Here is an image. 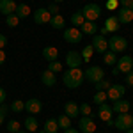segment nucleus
Masks as SVG:
<instances>
[{
    "label": "nucleus",
    "mask_w": 133,
    "mask_h": 133,
    "mask_svg": "<svg viewBox=\"0 0 133 133\" xmlns=\"http://www.w3.org/2000/svg\"><path fill=\"white\" fill-rule=\"evenodd\" d=\"M131 115H133V114H131Z\"/></svg>",
    "instance_id": "obj_54"
},
{
    "label": "nucleus",
    "mask_w": 133,
    "mask_h": 133,
    "mask_svg": "<svg viewBox=\"0 0 133 133\" xmlns=\"http://www.w3.org/2000/svg\"><path fill=\"white\" fill-rule=\"evenodd\" d=\"M115 68L119 69L121 73H130L133 69V59L130 57V55H123L121 59H117V62H115Z\"/></svg>",
    "instance_id": "obj_9"
},
{
    "label": "nucleus",
    "mask_w": 133,
    "mask_h": 133,
    "mask_svg": "<svg viewBox=\"0 0 133 133\" xmlns=\"http://www.w3.org/2000/svg\"><path fill=\"white\" fill-rule=\"evenodd\" d=\"M23 126H25V130H27L29 133H32V131H37V121H36V117H34V115H29V117L25 119Z\"/></svg>",
    "instance_id": "obj_27"
},
{
    "label": "nucleus",
    "mask_w": 133,
    "mask_h": 133,
    "mask_svg": "<svg viewBox=\"0 0 133 133\" xmlns=\"http://www.w3.org/2000/svg\"><path fill=\"white\" fill-rule=\"evenodd\" d=\"M14 14H16L20 20L29 18V14H30V7H29L27 4H18V5H16V11H14Z\"/></svg>",
    "instance_id": "obj_25"
},
{
    "label": "nucleus",
    "mask_w": 133,
    "mask_h": 133,
    "mask_svg": "<svg viewBox=\"0 0 133 133\" xmlns=\"http://www.w3.org/2000/svg\"><path fill=\"white\" fill-rule=\"evenodd\" d=\"M16 2L14 0H0V12L4 16H9V14H14L16 11Z\"/></svg>",
    "instance_id": "obj_16"
},
{
    "label": "nucleus",
    "mask_w": 133,
    "mask_h": 133,
    "mask_svg": "<svg viewBox=\"0 0 133 133\" xmlns=\"http://www.w3.org/2000/svg\"><path fill=\"white\" fill-rule=\"evenodd\" d=\"M105 7H107L108 11H115L117 7H119V0H107Z\"/></svg>",
    "instance_id": "obj_38"
},
{
    "label": "nucleus",
    "mask_w": 133,
    "mask_h": 133,
    "mask_svg": "<svg viewBox=\"0 0 133 133\" xmlns=\"http://www.w3.org/2000/svg\"><path fill=\"white\" fill-rule=\"evenodd\" d=\"M43 59L48 62H53L59 59V50L55 48V46H46V48H43Z\"/></svg>",
    "instance_id": "obj_20"
},
{
    "label": "nucleus",
    "mask_w": 133,
    "mask_h": 133,
    "mask_svg": "<svg viewBox=\"0 0 133 133\" xmlns=\"http://www.w3.org/2000/svg\"><path fill=\"white\" fill-rule=\"evenodd\" d=\"M46 9L50 11V14H51V16H55V14H59V5H57V4H53V2H51V4L48 5V7H46Z\"/></svg>",
    "instance_id": "obj_39"
},
{
    "label": "nucleus",
    "mask_w": 133,
    "mask_h": 133,
    "mask_svg": "<svg viewBox=\"0 0 133 133\" xmlns=\"http://www.w3.org/2000/svg\"><path fill=\"white\" fill-rule=\"evenodd\" d=\"M92 51H94V48H92L91 44H87V46H85V48H83V50L80 51V55H82L83 62H89V61H91V57H92Z\"/></svg>",
    "instance_id": "obj_31"
},
{
    "label": "nucleus",
    "mask_w": 133,
    "mask_h": 133,
    "mask_svg": "<svg viewBox=\"0 0 133 133\" xmlns=\"http://www.w3.org/2000/svg\"><path fill=\"white\" fill-rule=\"evenodd\" d=\"M82 16L87 21H96L101 16V7L98 4H85V7L82 9Z\"/></svg>",
    "instance_id": "obj_3"
},
{
    "label": "nucleus",
    "mask_w": 133,
    "mask_h": 133,
    "mask_svg": "<svg viewBox=\"0 0 133 133\" xmlns=\"http://www.w3.org/2000/svg\"><path fill=\"white\" fill-rule=\"evenodd\" d=\"M107 91H96V96H94V103L96 105H101V103H107Z\"/></svg>",
    "instance_id": "obj_32"
},
{
    "label": "nucleus",
    "mask_w": 133,
    "mask_h": 133,
    "mask_svg": "<svg viewBox=\"0 0 133 133\" xmlns=\"http://www.w3.org/2000/svg\"><path fill=\"white\" fill-rule=\"evenodd\" d=\"M99 107V110H98V117L101 119V121H110L114 117V110H112V107L110 105H107V103H101V105H98Z\"/></svg>",
    "instance_id": "obj_15"
},
{
    "label": "nucleus",
    "mask_w": 133,
    "mask_h": 133,
    "mask_svg": "<svg viewBox=\"0 0 133 133\" xmlns=\"http://www.w3.org/2000/svg\"><path fill=\"white\" fill-rule=\"evenodd\" d=\"M82 55H80V51H68L66 53V64H68V68H80L82 66Z\"/></svg>",
    "instance_id": "obj_11"
},
{
    "label": "nucleus",
    "mask_w": 133,
    "mask_h": 133,
    "mask_svg": "<svg viewBox=\"0 0 133 133\" xmlns=\"http://www.w3.org/2000/svg\"><path fill=\"white\" fill-rule=\"evenodd\" d=\"M126 82H128V85H131V87H133V71L126 73Z\"/></svg>",
    "instance_id": "obj_41"
},
{
    "label": "nucleus",
    "mask_w": 133,
    "mask_h": 133,
    "mask_svg": "<svg viewBox=\"0 0 133 133\" xmlns=\"http://www.w3.org/2000/svg\"><path fill=\"white\" fill-rule=\"evenodd\" d=\"M57 124H59V130H64V131H66V130L71 128V119H69L66 114H62L61 117L57 119Z\"/></svg>",
    "instance_id": "obj_28"
},
{
    "label": "nucleus",
    "mask_w": 133,
    "mask_h": 133,
    "mask_svg": "<svg viewBox=\"0 0 133 133\" xmlns=\"http://www.w3.org/2000/svg\"><path fill=\"white\" fill-rule=\"evenodd\" d=\"M50 20H51V14H50V11L46 9V7H41V9L34 11V21H36L37 25L50 23Z\"/></svg>",
    "instance_id": "obj_12"
},
{
    "label": "nucleus",
    "mask_w": 133,
    "mask_h": 133,
    "mask_svg": "<svg viewBox=\"0 0 133 133\" xmlns=\"http://www.w3.org/2000/svg\"><path fill=\"white\" fill-rule=\"evenodd\" d=\"M110 85H112V83H110V82H107L105 78H103V80H99V82H96V83H94L96 91H107V89H108Z\"/></svg>",
    "instance_id": "obj_35"
},
{
    "label": "nucleus",
    "mask_w": 133,
    "mask_h": 133,
    "mask_svg": "<svg viewBox=\"0 0 133 133\" xmlns=\"http://www.w3.org/2000/svg\"><path fill=\"white\" fill-rule=\"evenodd\" d=\"M105 29L108 32H117L119 29H121V23H119V20H117V16H108L107 20H105V25H103Z\"/></svg>",
    "instance_id": "obj_21"
},
{
    "label": "nucleus",
    "mask_w": 133,
    "mask_h": 133,
    "mask_svg": "<svg viewBox=\"0 0 133 133\" xmlns=\"http://www.w3.org/2000/svg\"><path fill=\"white\" fill-rule=\"evenodd\" d=\"M16 133H29V131H16Z\"/></svg>",
    "instance_id": "obj_51"
},
{
    "label": "nucleus",
    "mask_w": 133,
    "mask_h": 133,
    "mask_svg": "<svg viewBox=\"0 0 133 133\" xmlns=\"http://www.w3.org/2000/svg\"><path fill=\"white\" fill-rule=\"evenodd\" d=\"M114 126L117 128V130H121V131H126V130H130L133 128V115L131 114H119L117 115V119L114 121Z\"/></svg>",
    "instance_id": "obj_4"
},
{
    "label": "nucleus",
    "mask_w": 133,
    "mask_h": 133,
    "mask_svg": "<svg viewBox=\"0 0 133 133\" xmlns=\"http://www.w3.org/2000/svg\"><path fill=\"white\" fill-rule=\"evenodd\" d=\"M83 37V34L80 32V29L76 27H69V29H64V41L66 43H71V44H76L80 43Z\"/></svg>",
    "instance_id": "obj_6"
},
{
    "label": "nucleus",
    "mask_w": 133,
    "mask_h": 133,
    "mask_svg": "<svg viewBox=\"0 0 133 133\" xmlns=\"http://www.w3.org/2000/svg\"><path fill=\"white\" fill-rule=\"evenodd\" d=\"M80 32L82 34H87V36H96V32H98V25H96V21H83L82 25H80Z\"/></svg>",
    "instance_id": "obj_19"
},
{
    "label": "nucleus",
    "mask_w": 133,
    "mask_h": 133,
    "mask_svg": "<svg viewBox=\"0 0 133 133\" xmlns=\"http://www.w3.org/2000/svg\"><path fill=\"white\" fill-rule=\"evenodd\" d=\"M64 114L69 117V119H75L80 115V105H76L75 101H68L64 105Z\"/></svg>",
    "instance_id": "obj_17"
},
{
    "label": "nucleus",
    "mask_w": 133,
    "mask_h": 133,
    "mask_svg": "<svg viewBox=\"0 0 133 133\" xmlns=\"http://www.w3.org/2000/svg\"><path fill=\"white\" fill-rule=\"evenodd\" d=\"M5 98H7V94H5V91H4V89L0 87V105L5 101Z\"/></svg>",
    "instance_id": "obj_43"
},
{
    "label": "nucleus",
    "mask_w": 133,
    "mask_h": 133,
    "mask_svg": "<svg viewBox=\"0 0 133 133\" xmlns=\"http://www.w3.org/2000/svg\"><path fill=\"white\" fill-rule=\"evenodd\" d=\"M4 121H5V114L0 110V124H4Z\"/></svg>",
    "instance_id": "obj_46"
},
{
    "label": "nucleus",
    "mask_w": 133,
    "mask_h": 133,
    "mask_svg": "<svg viewBox=\"0 0 133 133\" xmlns=\"http://www.w3.org/2000/svg\"><path fill=\"white\" fill-rule=\"evenodd\" d=\"M25 110L30 115H36V114H39L43 110V103L37 98H30L29 101H25Z\"/></svg>",
    "instance_id": "obj_13"
},
{
    "label": "nucleus",
    "mask_w": 133,
    "mask_h": 133,
    "mask_svg": "<svg viewBox=\"0 0 133 133\" xmlns=\"http://www.w3.org/2000/svg\"><path fill=\"white\" fill-rule=\"evenodd\" d=\"M117 20L121 25H128V23H131L133 21V11L128 9V7H121V9L117 11Z\"/></svg>",
    "instance_id": "obj_14"
},
{
    "label": "nucleus",
    "mask_w": 133,
    "mask_h": 133,
    "mask_svg": "<svg viewBox=\"0 0 133 133\" xmlns=\"http://www.w3.org/2000/svg\"><path fill=\"white\" fill-rule=\"evenodd\" d=\"M108 34H110V32L107 30L105 27H101V29H99V36H103V37H105V36H108Z\"/></svg>",
    "instance_id": "obj_45"
},
{
    "label": "nucleus",
    "mask_w": 133,
    "mask_h": 133,
    "mask_svg": "<svg viewBox=\"0 0 133 133\" xmlns=\"http://www.w3.org/2000/svg\"><path fill=\"white\" fill-rule=\"evenodd\" d=\"M61 2H64V0H53V4H61Z\"/></svg>",
    "instance_id": "obj_49"
},
{
    "label": "nucleus",
    "mask_w": 133,
    "mask_h": 133,
    "mask_svg": "<svg viewBox=\"0 0 133 133\" xmlns=\"http://www.w3.org/2000/svg\"><path fill=\"white\" fill-rule=\"evenodd\" d=\"M83 80H85V75L80 68H69L62 75V82L68 89H78L83 83Z\"/></svg>",
    "instance_id": "obj_1"
},
{
    "label": "nucleus",
    "mask_w": 133,
    "mask_h": 133,
    "mask_svg": "<svg viewBox=\"0 0 133 133\" xmlns=\"http://www.w3.org/2000/svg\"><path fill=\"white\" fill-rule=\"evenodd\" d=\"M4 62H5V51H4V50H0V66H2Z\"/></svg>",
    "instance_id": "obj_44"
},
{
    "label": "nucleus",
    "mask_w": 133,
    "mask_h": 133,
    "mask_svg": "<svg viewBox=\"0 0 133 133\" xmlns=\"http://www.w3.org/2000/svg\"><path fill=\"white\" fill-rule=\"evenodd\" d=\"M85 18L82 16V11H76V12H73L71 14V25L73 27H76V29H80V25H82Z\"/></svg>",
    "instance_id": "obj_29"
},
{
    "label": "nucleus",
    "mask_w": 133,
    "mask_h": 133,
    "mask_svg": "<svg viewBox=\"0 0 133 133\" xmlns=\"http://www.w3.org/2000/svg\"><path fill=\"white\" fill-rule=\"evenodd\" d=\"M20 126H21V124L18 123V121H14V119H12V121H9V123H7V131H9V133L20 131Z\"/></svg>",
    "instance_id": "obj_34"
},
{
    "label": "nucleus",
    "mask_w": 133,
    "mask_h": 133,
    "mask_svg": "<svg viewBox=\"0 0 133 133\" xmlns=\"http://www.w3.org/2000/svg\"><path fill=\"white\" fill-rule=\"evenodd\" d=\"M91 46L94 48V51H98V53H105V51L108 50V39L103 37V36H94V37H92Z\"/></svg>",
    "instance_id": "obj_10"
},
{
    "label": "nucleus",
    "mask_w": 133,
    "mask_h": 133,
    "mask_svg": "<svg viewBox=\"0 0 133 133\" xmlns=\"http://www.w3.org/2000/svg\"><path fill=\"white\" fill-rule=\"evenodd\" d=\"M108 50L114 53H124L128 50V39L123 36H112L108 39Z\"/></svg>",
    "instance_id": "obj_2"
},
{
    "label": "nucleus",
    "mask_w": 133,
    "mask_h": 133,
    "mask_svg": "<svg viewBox=\"0 0 133 133\" xmlns=\"http://www.w3.org/2000/svg\"><path fill=\"white\" fill-rule=\"evenodd\" d=\"M131 71H133V69H131Z\"/></svg>",
    "instance_id": "obj_53"
},
{
    "label": "nucleus",
    "mask_w": 133,
    "mask_h": 133,
    "mask_svg": "<svg viewBox=\"0 0 133 133\" xmlns=\"http://www.w3.org/2000/svg\"><path fill=\"white\" fill-rule=\"evenodd\" d=\"M11 112H14V114H20L25 110V101H21V99H14V101L11 103Z\"/></svg>",
    "instance_id": "obj_30"
},
{
    "label": "nucleus",
    "mask_w": 133,
    "mask_h": 133,
    "mask_svg": "<svg viewBox=\"0 0 133 133\" xmlns=\"http://www.w3.org/2000/svg\"><path fill=\"white\" fill-rule=\"evenodd\" d=\"M83 75H85V80H89L92 83H96V82H99V80L105 78V71H103V68H99V66H89Z\"/></svg>",
    "instance_id": "obj_5"
},
{
    "label": "nucleus",
    "mask_w": 133,
    "mask_h": 133,
    "mask_svg": "<svg viewBox=\"0 0 133 133\" xmlns=\"http://www.w3.org/2000/svg\"><path fill=\"white\" fill-rule=\"evenodd\" d=\"M103 62L107 64V66H115V62H117V53H114V51L107 50L105 53H103Z\"/></svg>",
    "instance_id": "obj_26"
},
{
    "label": "nucleus",
    "mask_w": 133,
    "mask_h": 133,
    "mask_svg": "<svg viewBox=\"0 0 133 133\" xmlns=\"http://www.w3.org/2000/svg\"><path fill=\"white\" fill-rule=\"evenodd\" d=\"M131 2L133 0H119V5H121V7H130Z\"/></svg>",
    "instance_id": "obj_42"
},
{
    "label": "nucleus",
    "mask_w": 133,
    "mask_h": 133,
    "mask_svg": "<svg viewBox=\"0 0 133 133\" xmlns=\"http://www.w3.org/2000/svg\"><path fill=\"white\" fill-rule=\"evenodd\" d=\"M7 44V37L4 34H0V50H4V46Z\"/></svg>",
    "instance_id": "obj_40"
},
{
    "label": "nucleus",
    "mask_w": 133,
    "mask_h": 133,
    "mask_svg": "<svg viewBox=\"0 0 133 133\" xmlns=\"http://www.w3.org/2000/svg\"><path fill=\"white\" fill-rule=\"evenodd\" d=\"M43 131H44V133H57V131H59L57 119H46V123L43 124Z\"/></svg>",
    "instance_id": "obj_24"
},
{
    "label": "nucleus",
    "mask_w": 133,
    "mask_h": 133,
    "mask_svg": "<svg viewBox=\"0 0 133 133\" xmlns=\"http://www.w3.org/2000/svg\"><path fill=\"white\" fill-rule=\"evenodd\" d=\"M5 23H7V27L14 29V27H18V23H20V18H18L16 14H9V16H5Z\"/></svg>",
    "instance_id": "obj_33"
},
{
    "label": "nucleus",
    "mask_w": 133,
    "mask_h": 133,
    "mask_svg": "<svg viewBox=\"0 0 133 133\" xmlns=\"http://www.w3.org/2000/svg\"><path fill=\"white\" fill-rule=\"evenodd\" d=\"M41 133H44V131H41Z\"/></svg>",
    "instance_id": "obj_52"
},
{
    "label": "nucleus",
    "mask_w": 133,
    "mask_h": 133,
    "mask_svg": "<svg viewBox=\"0 0 133 133\" xmlns=\"http://www.w3.org/2000/svg\"><path fill=\"white\" fill-rule=\"evenodd\" d=\"M124 91H126V87H124V85H121V83H114V85H110V87L107 89V98H108L110 101L123 99Z\"/></svg>",
    "instance_id": "obj_7"
},
{
    "label": "nucleus",
    "mask_w": 133,
    "mask_h": 133,
    "mask_svg": "<svg viewBox=\"0 0 133 133\" xmlns=\"http://www.w3.org/2000/svg\"><path fill=\"white\" fill-rule=\"evenodd\" d=\"M41 82L46 85V87H53L55 82H57V76H55V73H51L50 69H44L41 73Z\"/></svg>",
    "instance_id": "obj_22"
},
{
    "label": "nucleus",
    "mask_w": 133,
    "mask_h": 133,
    "mask_svg": "<svg viewBox=\"0 0 133 133\" xmlns=\"http://www.w3.org/2000/svg\"><path fill=\"white\" fill-rule=\"evenodd\" d=\"M48 69H50L51 73H59V71H62V64H61L59 61L48 62Z\"/></svg>",
    "instance_id": "obj_36"
},
{
    "label": "nucleus",
    "mask_w": 133,
    "mask_h": 133,
    "mask_svg": "<svg viewBox=\"0 0 133 133\" xmlns=\"http://www.w3.org/2000/svg\"><path fill=\"white\" fill-rule=\"evenodd\" d=\"M50 25H51V29H55V30H62L66 27V20H64V16H61V14H55V16H51Z\"/></svg>",
    "instance_id": "obj_23"
},
{
    "label": "nucleus",
    "mask_w": 133,
    "mask_h": 133,
    "mask_svg": "<svg viewBox=\"0 0 133 133\" xmlns=\"http://www.w3.org/2000/svg\"><path fill=\"white\" fill-rule=\"evenodd\" d=\"M130 108H131V103L128 101V99H117L112 105V110L115 114H126Z\"/></svg>",
    "instance_id": "obj_18"
},
{
    "label": "nucleus",
    "mask_w": 133,
    "mask_h": 133,
    "mask_svg": "<svg viewBox=\"0 0 133 133\" xmlns=\"http://www.w3.org/2000/svg\"><path fill=\"white\" fill-rule=\"evenodd\" d=\"M78 130L82 133H94L96 131V124L91 115H82V119L78 121Z\"/></svg>",
    "instance_id": "obj_8"
},
{
    "label": "nucleus",
    "mask_w": 133,
    "mask_h": 133,
    "mask_svg": "<svg viewBox=\"0 0 133 133\" xmlns=\"http://www.w3.org/2000/svg\"><path fill=\"white\" fill-rule=\"evenodd\" d=\"M66 133H82L80 130H75V128H69V130H66Z\"/></svg>",
    "instance_id": "obj_47"
},
{
    "label": "nucleus",
    "mask_w": 133,
    "mask_h": 133,
    "mask_svg": "<svg viewBox=\"0 0 133 133\" xmlns=\"http://www.w3.org/2000/svg\"><path fill=\"white\" fill-rule=\"evenodd\" d=\"M80 114H82V115H92V108H91V105H87V103L80 105Z\"/></svg>",
    "instance_id": "obj_37"
},
{
    "label": "nucleus",
    "mask_w": 133,
    "mask_h": 133,
    "mask_svg": "<svg viewBox=\"0 0 133 133\" xmlns=\"http://www.w3.org/2000/svg\"><path fill=\"white\" fill-rule=\"evenodd\" d=\"M126 133H133V128H130V130H126Z\"/></svg>",
    "instance_id": "obj_50"
},
{
    "label": "nucleus",
    "mask_w": 133,
    "mask_h": 133,
    "mask_svg": "<svg viewBox=\"0 0 133 133\" xmlns=\"http://www.w3.org/2000/svg\"><path fill=\"white\" fill-rule=\"evenodd\" d=\"M112 73H114V76H117V75H119V73H121V71H119V69H117V68L114 66V68H112Z\"/></svg>",
    "instance_id": "obj_48"
}]
</instances>
